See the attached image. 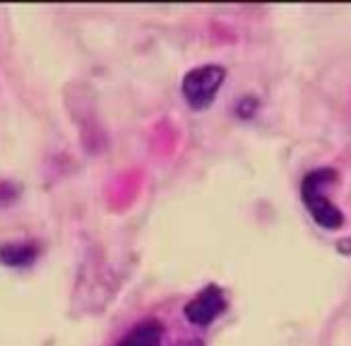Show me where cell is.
Returning <instances> with one entry per match:
<instances>
[{
  "label": "cell",
  "mask_w": 351,
  "mask_h": 346,
  "mask_svg": "<svg viewBox=\"0 0 351 346\" xmlns=\"http://www.w3.org/2000/svg\"><path fill=\"white\" fill-rule=\"evenodd\" d=\"M337 183V171L335 169H315L311 171L301 181V200L306 205L308 214L313 217L317 226L325 231H337L344 226V214L335 202L327 197V188Z\"/></svg>",
  "instance_id": "6da1fadb"
},
{
  "label": "cell",
  "mask_w": 351,
  "mask_h": 346,
  "mask_svg": "<svg viewBox=\"0 0 351 346\" xmlns=\"http://www.w3.org/2000/svg\"><path fill=\"white\" fill-rule=\"evenodd\" d=\"M224 82H226V68H221V65H200V68H193L181 82L183 99H186L191 108L202 111V108L212 106L217 92L224 87Z\"/></svg>",
  "instance_id": "7a4b0ae2"
},
{
  "label": "cell",
  "mask_w": 351,
  "mask_h": 346,
  "mask_svg": "<svg viewBox=\"0 0 351 346\" xmlns=\"http://www.w3.org/2000/svg\"><path fill=\"white\" fill-rule=\"evenodd\" d=\"M224 310H226L224 288L217 286V284H210V286H205L200 293H195V296L186 303V310L183 312H186L188 322H193V325H197V327H207Z\"/></svg>",
  "instance_id": "3957f363"
},
{
  "label": "cell",
  "mask_w": 351,
  "mask_h": 346,
  "mask_svg": "<svg viewBox=\"0 0 351 346\" xmlns=\"http://www.w3.org/2000/svg\"><path fill=\"white\" fill-rule=\"evenodd\" d=\"M161 336H164V327L156 320H145V322H137V325L123 336L118 346H159Z\"/></svg>",
  "instance_id": "277c9868"
},
{
  "label": "cell",
  "mask_w": 351,
  "mask_h": 346,
  "mask_svg": "<svg viewBox=\"0 0 351 346\" xmlns=\"http://www.w3.org/2000/svg\"><path fill=\"white\" fill-rule=\"evenodd\" d=\"M36 258H39V248H36L34 243L0 245V262L5 264V267H12V269L32 267Z\"/></svg>",
  "instance_id": "5b68a950"
},
{
  "label": "cell",
  "mask_w": 351,
  "mask_h": 346,
  "mask_svg": "<svg viewBox=\"0 0 351 346\" xmlns=\"http://www.w3.org/2000/svg\"><path fill=\"white\" fill-rule=\"evenodd\" d=\"M20 195V188L10 181H0V205H8Z\"/></svg>",
  "instance_id": "8992f818"
},
{
  "label": "cell",
  "mask_w": 351,
  "mask_h": 346,
  "mask_svg": "<svg viewBox=\"0 0 351 346\" xmlns=\"http://www.w3.org/2000/svg\"><path fill=\"white\" fill-rule=\"evenodd\" d=\"M255 108H258V101H255L253 97H245L243 101L236 106V113H241L243 118H250V116H255Z\"/></svg>",
  "instance_id": "52a82bcc"
},
{
  "label": "cell",
  "mask_w": 351,
  "mask_h": 346,
  "mask_svg": "<svg viewBox=\"0 0 351 346\" xmlns=\"http://www.w3.org/2000/svg\"><path fill=\"white\" fill-rule=\"evenodd\" d=\"M176 346H202V344L195 339H188V341H181V344H176Z\"/></svg>",
  "instance_id": "ba28073f"
}]
</instances>
